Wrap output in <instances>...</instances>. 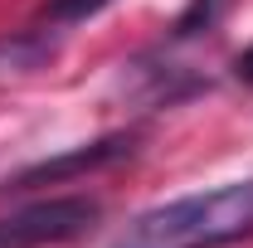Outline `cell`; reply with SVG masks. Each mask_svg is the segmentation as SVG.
I'll return each mask as SVG.
<instances>
[{"label":"cell","instance_id":"6da1fadb","mask_svg":"<svg viewBox=\"0 0 253 248\" xmlns=\"http://www.w3.org/2000/svg\"><path fill=\"white\" fill-rule=\"evenodd\" d=\"M253 234V180L180 195L156 205L126 229L117 248H224Z\"/></svg>","mask_w":253,"mask_h":248},{"label":"cell","instance_id":"7a4b0ae2","mask_svg":"<svg viewBox=\"0 0 253 248\" xmlns=\"http://www.w3.org/2000/svg\"><path fill=\"white\" fill-rule=\"evenodd\" d=\"M97 224V205L83 195H68V200H44L30 205L20 214L0 219V248H49V244H68L78 234H88Z\"/></svg>","mask_w":253,"mask_h":248},{"label":"cell","instance_id":"3957f363","mask_svg":"<svg viewBox=\"0 0 253 248\" xmlns=\"http://www.w3.org/2000/svg\"><path fill=\"white\" fill-rule=\"evenodd\" d=\"M131 151V136H102L93 146H78V151L68 156H54V161H39L30 170H20L15 175V185H49V180H68V175H83V170H97V165H107V161H117V156Z\"/></svg>","mask_w":253,"mask_h":248},{"label":"cell","instance_id":"277c9868","mask_svg":"<svg viewBox=\"0 0 253 248\" xmlns=\"http://www.w3.org/2000/svg\"><path fill=\"white\" fill-rule=\"evenodd\" d=\"M107 0H49L44 5V20L49 25H78V20H88V15H97Z\"/></svg>","mask_w":253,"mask_h":248},{"label":"cell","instance_id":"5b68a950","mask_svg":"<svg viewBox=\"0 0 253 248\" xmlns=\"http://www.w3.org/2000/svg\"><path fill=\"white\" fill-rule=\"evenodd\" d=\"M214 10H219V0H195V5H190L185 15H180L175 34H195V30H200V20H205V25L214 20Z\"/></svg>","mask_w":253,"mask_h":248},{"label":"cell","instance_id":"8992f818","mask_svg":"<svg viewBox=\"0 0 253 248\" xmlns=\"http://www.w3.org/2000/svg\"><path fill=\"white\" fill-rule=\"evenodd\" d=\"M234 73H239L244 83H253V44L244 49V54H239V59H234Z\"/></svg>","mask_w":253,"mask_h":248}]
</instances>
